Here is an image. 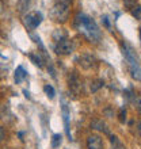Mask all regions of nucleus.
I'll return each mask as SVG.
<instances>
[{"label": "nucleus", "mask_w": 141, "mask_h": 149, "mask_svg": "<svg viewBox=\"0 0 141 149\" xmlns=\"http://www.w3.org/2000/svg\"><path fill=\"white\" fill-rule=\"evenodd\" d=\"M76 22L79 24L80 31H83L86 34V37L91 41H98L101 38V31H99L98 24L95 23V20H92L91 18H88L84 14H79L76 16Z\"/></svg>", "instance_id": "nucleus-1"}, {"label": "nucleus", "mask_w": 141, "mask_h": 149, "mask_svg": "<svg viewBox=\"0 0 141 149\" xmlns=\"http://www.w3.org/2000/svg\"><path fill=\"white\" fill-rule=\"evenodd\" d=\"M70 0H57L50 10L52 19L56 22H65L69 16Z\"/></svg>", "instance_id": "nucleus-2"}, {"label": "nucleus", "mask_w": 141, "mask_h": 149, "mask_svg": "<svg viewBox=\"0 0 141 149\" xmlns=\"http://www.w3.org/2000/svg\"><path fill=\"white\" fill-rule=\"evenodd\" d=\"M124 53H125V57L130 65V72H132L133 79L140 81V64H138V58L134 49L128 43H124Z\"/></svg>", "instance_id": "nucleus-3"}, {"label": "nucleus", "mask_w": 141, "mask_h": 149, "mask_svg": "<svg viewBox=\"0 0 141 149\" xmlns=\"http://www.w3.org/2000/svg\"><path fill=\"white\" fill-rule=\"evenodd\" d=\"M75 42L72 39H68V38H64V39H60L57 41L54 45V52L57 54H61V56H67V54H70L72 52L75 50Z\"/></svg>", "instance_id": "nucleus-4"}, {"label": "nucleus", "mask_w": 141, "mask_h": 149, "mask_svg": "<svg viewBox=\"0 0 141 149\" xmlns=\"http://www.w3.org/2000/svg\"><path fill=\"white\" fill-rule=\"evenodd\" d=\"M42 22V14L41 12H30L24 16V24L27 26L29 29H37Z\"/></svg>", "instance_id": "nucleus-5"}, {"label": "nucleus", "mask_w": 141, "mask_h": 149, "mask_svg": "<svg viewBox=\"0 0 141 149\" xmlns=\"http://www.w3.org/2000/svg\"><path fill=\"white\" fill-rule=\"evenodd\" d=\"M87 149H103V140L99 134H91L87 138Z\"/></svg>", "instance_id": "nucleus-6"}, {"label": "nucleus", "mask_w": 141, "mask_h": 149, "mask_svg": "<svg viewBox=\"0 0 141 149\" xmlns=\"http://www.w3.org/2000/svg\"><path fill=\"white\" fill-rule=\"evenodd\" d=\"M79 64L84 69H91L95 65V58L90 54H83L79 57Z\"/></svg>", "instance_id": "nucleus-7"}, {"label": "nucleus", "mask_w": 141, "mask_h": 149, "mask_svg": "<svg viewBox=\"0 0 141 149\" xmlns=\"http://www.w3.org/2000/svg\"><path fill=\"white\" fill-rule=\"evenodd\" d=\"M63 118H64V125H65V132H67L68 137L70 140V133H69V111H68L67 104H63Z\"/></svg>", "instance_id": "nucleus-8"}, {"label": "nucleus", "mask_w": 141, "mask_h": 149, "mask_svg": "<svg viewBox=\"0 0 141 149\" xmlns=\"http://www.w3.org/2000/svg\"><path fill=\"white\" fill-rule=\"evenodd\" d=\"M26 76H27V73H26V71H24V68L19 65V67L15 69V76H14L15 83H16V84H19L20 81H23L24 79H26Z\"/></svg>", "instance_id": "nucleus-9"}, {"label": "nucleus", "mask_w": 141, "mask_h": 149, "mask_svg": "<svg viewBox=\"0 0 141 149\" xmlns=\"http://www.w3.org/2000/svg\"><path fill=\"white\" fill-rule=\"evenodd\" d=\"M69 88L75 90L76 92H79V90L82 88L80 81H79V79H77V76H76V74H72V77L69 79Z\"/></svg>", "instance_id": "nucleus-10"}, {"label": "nucleus", "mask_w": 141, "mask_h": 149, "mask_svg": "<svg viewBox=\"0 0 141 149\" xmlns=\"http://www.w3.org/2000/svg\"><path fill=\"white\" fill-rule=\"evenodd\" d=\"M61 142H63V136L61 134H53V137H52V146L53 148H59L61 145Z\"/></svg>", "instance_id": "nucleus-11"}, {"label": "nucleus", "mask_w": 141, "mask_h": 149, "mask_svg": "<svg viewBox=\"0 0 141 149\" xmlns=\"http://www.w3.org/2000/svg\"><path fill=\"white\" fill-rule=\"evenodd\" d=\"M43 91H45V94L49 96V99H53V98H54V95H56L54 88H53L50 84H46V86L43 87Z\"/></svg>", "instance_id": "nucleus-12"}, {"label": "nucleus", "mask_w": 141, "mask_h": 149, "mask_svg": "<svg viewBox=\"0 0 141 149\" xmlns=\"http://www.w3.org/2000/svg\"><path fill=\"white\" fill-rule=\"evenodd\" d=\"M53 38H54V41L57 42V41H60V39L67 38V33L63 31V30H56L54 34H53Z\"/></svg>", "instance_id": "nucleus-13"}, {"label": "nucleus", "mask_w": 141, "mask_h": 149, "mask_svg": "<svg viewBox=\"0 0 141 149\" xmlns=\"http://www.w3.org/2000/svg\"><path fill=\"white\" fill-rule=\"evenodd\" d=\"M30 58L33 60V63H34L35 65H38V67H42V61H41V58H39V57H35L34 54H30Z\"/></svg>", "instance_id": "nucleus-14"}, {"label": "nucleus", "mask_w": 141, "mask_h": 149, "mask_svg": "<svg viewBox=\"0 0 141 149\" xmlns=\"http://www.w3.org/2000/svg\"><path fill=\"white\" fill-rule=\"evenodd\" d=\"M102 86H103V81H102V80H98V81L95 83L94 87H91V91H92V92H95V91H98Z\"/></svg>", "instance_id": "nucleus-15"}, {"label": "nucleus", "mask_w": 141, "mask_h": 149, "mask_svg": "<svg viewBox=\"0 0 141 149\" xmlns=\"http://www.w3.org/2000/svg\"><path fill=\"white\" fill-rule=\"evenodd\" d=\"M140 6H137V7H136V10H133V11H132V14H133V16L134 18H136V19L137 20H140V18H141V15H140Z\"/></svg>", "instance_id": "nucleus-16"}, {"label": "nucleus", "mask_w": 141, "mask_h": 149, "mask_svg": "<svg viewBox=\"0 0 141 149\" xmlns=\"http://www.w3.org/2000/svg\"><path fill=\"white\" fill-rule=\"evenodd\" d=\"M119 119H121V122H125V119H126V110H124V109L121 110V117H119Z\"/></svg>", "instance_id": "nucleus-17"}, {"label": "nucleus", "mask_w": 141, "mask_h": 149, "mask_svg": "<svg viewBox=\"0 0 141 149\" xmlns=\"http://www.w3.org/2000/svg\"><path fill=\"white\" fill-rule=\"evenodd\" d=\"M3 138H4V130L3 127H0V141H3Z\"/></svg>", "instance_id": "nucleus-18"}, {"label": "nucleus", "mask_w": 141, "mask_h": 149, "mask_svg": "<svg viewBox=\"0 0 141 149\" xmlns=\"http://www.w3.org/2000/svg\"><path fill=\"white\" fill-rule=\"evenodd\" d=\"M103 22H105L106 27H110V24H109V20H107V16H103Z\"/></svg>", "instance_id": "nucleus-19"}, {"label": "nucleus", "mask_w": 141, "mask_h": 149, "mask_svg": "<svg viewBox=\"0 0 141 149\" xmlns=\"http://www.w3.org/2000/svg\"><path fill=\"white\" fill-rule=\"evenodd\" d=\"M0 99H1V96H0Z\"/></svg>", "instance_id": "nucleus-20"}]
</instances>
